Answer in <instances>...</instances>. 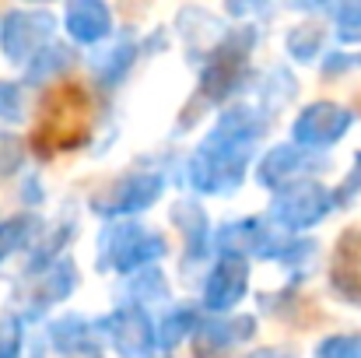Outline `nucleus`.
<instances>
[{"mask_svg":"<svg viewBox=\"0 0 361 358\" xmlns=\"http://www.w3.org/2000/svg\"><path fill=\"white\" fill-rule=\"evenodd\" d=\"M92 130V99L81 85H60L46 95L42 102V119L35 130V144L42 155L71 151L85 144Z\"/></svg>","mask_w":361,"mask_h":358,"instance_id":"f257e3e1","label":"nucleus"}]
</instances>
